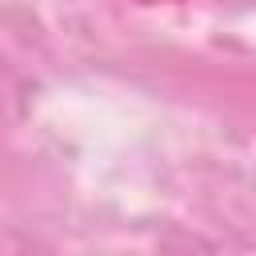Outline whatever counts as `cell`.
Returning <instances> with one entry per match:
<instances>
[]
</instances>
